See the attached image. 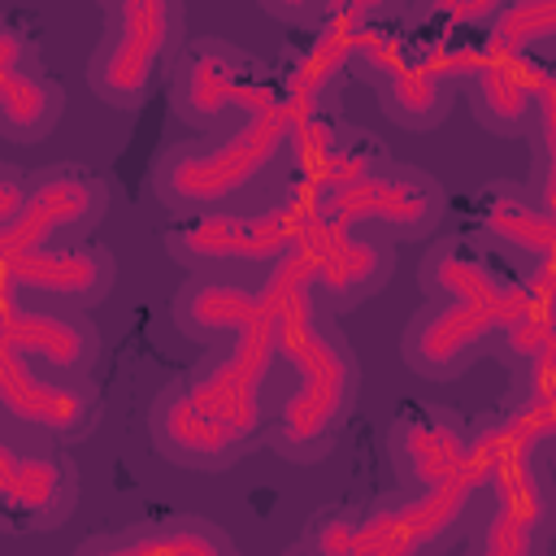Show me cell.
I'll list each match as a JSON object with an SVG mask.
<instances>
[{"instance_id": "obj_1", "label": "cell", "mask_w": 556, "mask_h": 556, "mask_svg": "<svg viewBox=\"0 0 556 556\" xmlns=\"http://www.w3.org/2000/svg\"><path fill=\"white\" fill-rule=\"evenodd\" d=\"M256 291L274 313V352L295 369V387L278 404L269 447L291 465H313L330 456L334 439L356 413L361 361L339 321L308 300L300 248L274 261Z\"/></svg>"}, {"instance_id": "obj_2", "label": "cell", "mask_w": 556, "mask_h": 556, "mask_svg": "<svg viewBox=\"0 0 556 556\" xmlns=\"http://www.w3.org/2000/svg\"><path fill=\"white\" fill-rule=\"evenodd\" d=\"M291 143V113L282 100L235 122L226 135L169 143L152 161V195L174 217H200L230 208L248 187H256Z\"/></svg>"}, {"instance_id": "obj_3", "label": "cell", "mask_w": 556, "mask_h": 556, "mask_svg": "<svg viewBox=\"0 0 556 556\" xmlns=\"http://www.w3.org/2000/svg\"><path fill=\"white\" fill-rule=\"evenodd\" d=\"M317 226V195L304 187H287L278 200L243 208H213L200 217H178L161 243L169 261L213 274L222 265H274L291 248H300Z\"/></svg>"}, {"instance_id": "obj_4", "label": "cell", "mask_w": 556, "mask_h": 556, "mask_svg": "<svg viewBox=\"0 0 556 556\" xmlns=\"http://www.w3.org/2000/svg\"><path fill=\"white\" fill-rule=\"evenodd\" d=\"M187 9L161 0H117L100 9V39L87 56V91L109 109H139L156 70L182 48Z\"/></svg>"}, {"instance_id": "obj_5", "label": "cell", "mask_w": 556, "mask_h": 556, "mask_svg": "<svg viewBox=\"0 0 556 556\" xmlns=\"http://www.w3.org/2000/svg\"><path fill=\"white\" fill-rule=\"evenodd\" d=\"M278 100L282 91L265 65L226 39H191L174 56L169 113L191 130H217L226 117L243 122Z\"/></svg>"}, {"instance_id": "obj_6", "label": "cell", "mask_w": 556, "mask_h": 556, "mask_svg": "<svg viewBox=\"0 0 556 556\" xmlns=\"http://www.w3.org/2000/svg\"><path fill=\"white\" fill-rule=\"evenodd\" d=\"M278 365L274 352V313L261 300V308L226 339V348L217 356H208L200 369H191L187 378H178L191 395V404L213 417L217 426H226L239 443H256L261 426H265V382Z\"/></svg>"}, {"instance_id": "obj_7", "label": "cell", "mask_w": 556, "mask_h": 556, "mask_svg": "<svg viewBox=\"0 0 556 556\" xmlns=\"http://www.w3.org/2000/svg\"><path fill=\"white\" fill-rule=\"evenodd\" d=\"M447 195L417 165H378L317 195V222L330 230H365L382 239H426L443 222Z\"/></svg>"}, {"instance_id": "obj_8", "label": "cell", "mask_w": 556, "mask_h": 556, "mask_svg": "<svg viewBox=\"0 0 556 556\" xmlns=\"http://www.w3.org/2000/svg\"><path fill=\"white\" fill-rule=\"evenodd\" d=\"M456 48H413L404 35L374 30L356 65L378 91V109L404 130H434L456 100Z\"/></svg>"}, {"instance_id": "obj_9", "label": "cell", "mask_w": 556, "mask_h": 556, "mask_svg": "<svg viewBox=\"0 0 556 556\" xmlns=\"http://www.w3.org/2000/svg\"><path fill=\"white\" fill-rule=\"evenodd\" d=\"M13 295V282L0 269V313ZM100 417V395L87 387V378H56L30 365L4 334L0 321V421L48 434V439H78L96 426Z\"/></svg>"}, {"instance_id": "obj_10", "label": "cell", "mask_w": 556, "mask_h": 556, "mask_svg": "<svg viewBox=\"0 0 556 556\" xmlns=\"http://www.w3.org/2000/svg\"><path fill=\"white\" fill-rule=\"evenodd\" d=\"M109 213V187L83 165H48L26 174V204L17 222L0 235V261L35 248H52L91 230Z\"/></svg>"}, {"instance_id": "obj_11", "label": "cell", "mask_w": 556, "mask_h": 556, "mask_svg": "<svg viewBox=\"0 0 556 556\" xmlns=\"http://www.w3.org/2000/svg\"><path fill=\"white\" fill-rule=\"evenodd\" d=\"M300 265H304V287L317 308L348 313L378 295L391 274H395V243L382 235L365 230H330L313 226V235L300 243Z\"/></svg>"}, {"instance_id": "obj_12", "label": "cell", "mask_w": 556, "mask_h": 556, "mask_svg": "<svg viewBox=\"0 0 556 556\" xmlns=\"http://www.w3.org/2000/svg\"><path fill=\"white\" fill-rule=\"evenodd\" d=\"M500 313L469 308V304H421L404 330H400V356L404 365L426 382H456L465 369H473L500 334Z\"/></svg>"}, {"instance_id": "obj_13", "label": "cell", "mask_w": 556, "mask_h": 556, "mask_svg": "<svg viewBox=\"0 0 556 556\" xmlns=\"http://www.w3.org/2000/svg\"><path fill=\"white\" fill-rule=\"evenodd\" d=\"M387 460L400 491H430L473 465L469 426L456 408L404 404L387 426Z\"/></svg>"}, {"instance_id": "obj_14", "label": "cell", "mask_w": 556, "mask_h": 556, "mask_svg": "<svg viewBox=\"0 0 556 556\" xmlns=\"http://www.w3.org/2000/svg\"><path fill=\"white\" fill-rule=\"evenodd\" d=\"M547 269L539 265V282H508L469 239H434L421 256V291L443 304H469V308H491L500 321H513L526 313L539 295H547Z\"/></svg>"}, {"instance_id": "obj_15", "label": "cell", "mask_w": 556, "mask_h": 556, "mask_svg": "<svg viewBox=\"0 0 556 556\" xmlns=\"http://www.w3.org/2000/svg\"><path fill=\"white\" fill-rule=\"evenodd\" d=\"M0 269L17 295L48 300L78 313L104 304L117 282V256L104 243H52L35 252H17V256H4Z\"/></svg>"}, {"instance_id": "obj_16", "label": "cell", "mask_w": 556, "mask_h": 556, "mask_svg": "<svg viewBox=\"0 0 556 556\" xmlns=\"http://www.w3.org/2000/svg\"><path fill=\"white\" fill-rule=\"evenodd\" d=\"M456 87L465 91L478 126L500 139H513L530 126L534 100L552 78L530 56H504L495 48H456Z\"/></svg>"}, {"instance_id": "obj_17", "label": "cell", "mask_w": 556, "mask_h": 556, "mask_svg": "<svg viewBox=\"0 0 556 556\" xmlns=\"http://www.w3.org/2000/svg\"><path fill=\"white\" fill-rule=\"evenodd\" d=\"M0 321H4L9 343L43 374L87 378V369L100 361V330L78 308H61V304L30 300V295L13 291Z\"/></svg>"}, {"instance_id": "obj_18", "label": "cell", "mask_w": 556, "mask_h": 556, "mask_svg": "<svg viewBox=\"0 0 556 556\" xmlns=\"http://www.w3.org/2000/svg\"><path fill=\"white\" fill-rule=\"evenodd\" d=\"M148 434L161 460L191 469V473H217V469H230L239 456H248V443H239L226 426L204 417L191 404L182 382H169L156 391L148 408Z\"/></svg>"}, {"instance_id": "obj_19", "label": "cell", "mask_w": 556, "mask_h": 556, "mask_svg": "<svg viewBox=\"0 0 556 556\" xmlns=\"http://www.w3.org/2000/svg\"><path fill=\"white\" fill-rule=\"evenodd\" d=\"M478 226L495 248L552 265L556 252V217L526 182H491L478 195Z\"/></svg>"}, {"instance_id": "obj_20", "label": "cell", "mask_w": 556, "mask_h": 556, "mask_svg": "<svg viewBox=\"0 0 556 556\" xmlns=\"http://www.w3.org/2000/svg\"><path fill=\"white\" fill-rule=\"evenodd\" d=\"M261 308V291L243 287L235 278H217V274H191L169 304L174 326L200 343V348H217L226 343L252 313Z\"/></svg>"}, {"instance_id": "obj_21", "label": "cell", "mask_w": 556, "mask_h": 556, "mask_svg": "<svg viewBox=\"0 0 556 556\" xmlns=\"http://www.w3.org/2000/svg\"><path fill=\"white\" fill-rule=\"evenodd\" d=\"M61 113H65V87L39 65L0 78V139L39 143L56 130Z\"/></svg>"}, {"instance_id": "obj_22", "label": "cell", "mask_w": 556, "mask_h": 556, "mask_svg": "<svg viewBox=\"0 0 556 556\" xmlns=\"http://www.w3.org/2000/svg\"><path fill=\"white\" fill-rule=\"evenodd\" d=\"M556 30V4L552 0H508L495 4L486 17V48L504 56H530V48L547 43Z\"/></svg>"}, {"instance_id": "obj_23", "label": "cell", "mask_w": 556, "mask_h": 556, "mask_svg": "<svg viewBox=\"0 0 556 556\" xmlns=\"http://www.w3.org/2000/svg\"><path fill=\"white\" fill-rule=\"evenodd\" d=\"M35 65H39V48L30 43V35L0 17V78L17 70H35Z\"/></svg>"}, {"instance_id": "obj_24", "label": "cell", "mask_w": 556, "mask_h": 556, "mask_svg": "<svg viewBox=\"0 0 556 556\" xmlns=\"http://www.w3.org/2000/svg\"><path fill=\"white\" fill-rule=\"evenodd\" d=\"M30 439H13L4 426H0V508L9 513V500H13V486H17V473L30 456Z\"/></svg>"}]
</instances>
